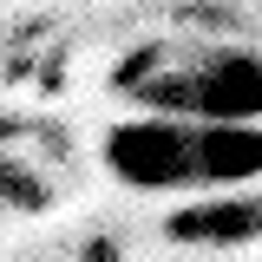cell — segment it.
Returning a JSON list of instances; mask_svg holds the SVG:
<instances>
[{"mask_svg":"<svg viewBox=\"0 0 262 262\" xmlns=\"http://www.w3.org/2000/svg\"><path fill=\"white\" fill-rule=\"evenodd\" d=\"M105 164L131 190H249L256 184V125H203V118H131L105 138Z\"/></svg>","mask_w":262,"mask_h":262,"instance_id":"1","label":"cell"},{"mask_svg":"<svg viewBox=\"0 0 262 262\" xmlns=\"http://www.w3.org/2000/svg\"><path fill=\"white\" fill-rule=\"evenodd\" d=\"M256 53L249 46H210L190 59H170L144 72L131 98L144 112H170V118H203V125H256Z\"/></svg>","mask_w":262,"mask_h":262,"instance_id":"2","label":"cell"},{"mask_svg":"<svg viewBox=\"0 0 262 262\" xmlns=\"http://www.w3.org/2000/svg\"><path fill=\"white\" fill-rule=\"evenodd\" d=\"M170 236L177 243H249L256 236V203L243 196H216V203H190L170 216Z\"/></svg>","mask_w":262,"mask_h":262,"instance_id":"3","label":"cell"},{"mask_svg":"<svg viewBox=\"0 0 262 262\" xmlns=\"http://www.w3.org/2000/svg\"><path fill=\"white\" fill-rule=\"evenodd\" d=\"M0 203H7V210H33V216H39V210H53V184H46L20 151H0Z\"/></svg>","mask_w":262,"mask_h":262,"instance_id":"4","label":"cell"}]
</instances>
